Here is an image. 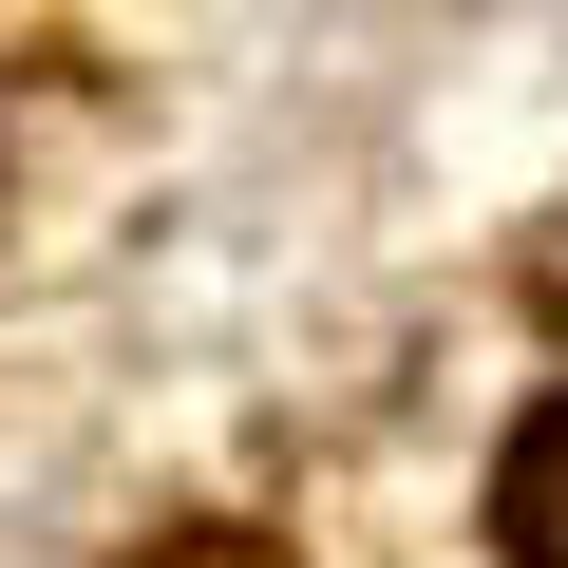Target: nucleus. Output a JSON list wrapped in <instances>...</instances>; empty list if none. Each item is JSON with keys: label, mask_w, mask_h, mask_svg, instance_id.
Segmentation results:
<instances>
[{"label": "nucleus", "mask_w": 568, "mask_h": 568, "mask_svg": "<svg viewBox=\"0 0 568 568\" xmlns=\"http://www.w3.org/2000/svg\"><path fill=\"white\" fill-rule=\"evenodd\" d=\"M493 530H511V568H568V398L511 436V474H493Z\"/></svg>", "instance_id": "obj_1"}, {"label": "nucleus", "mask_w": 568, "mask_h": 568, "mask_svg": "<svg viewBox=\"0 0 568 568\" xmlns=\"http://www.w3.org/2000/svg\"><path fill=\"white\" fill-rule=\"evenodd\" d=\"M133 568H284V549H265V530H152Z\"/></svg>", "instance_id": "obj_2"}]
</instances>
